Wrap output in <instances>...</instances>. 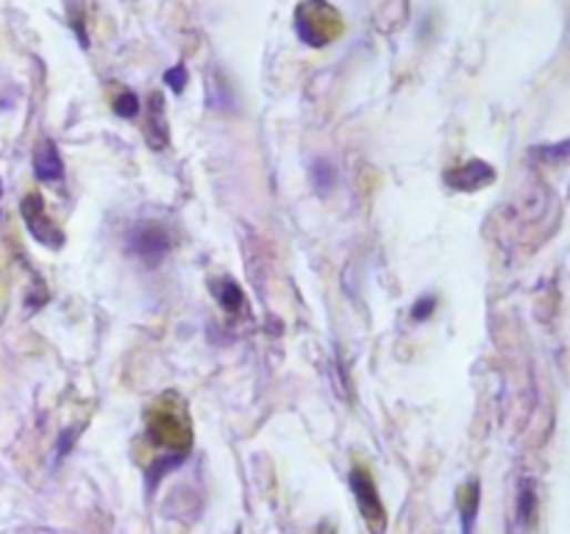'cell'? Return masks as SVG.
<instances>
[{
  "instance_id": "4",
  "label": "cell",
  "mask_w": 570,
  "mask_h": 534,
  "mask_svg": "<svg viewBox=\"0 0 570 534\" xmlns=\"http://www.w3.org/2000/svg\"><path fill=\"white\" fill-rule=\"evenodd\" d=\"M129 248L147 264H159L173 248V236L162 223H140L131 229Z\"/></svg>"
},
{
  "instance_id": "8",
  "label": "cell",
  "mask_w": 570,
  "mask_h": 534,
  "mask_svg": "<svg viewBox=\"0 0 570 534\" xmlns=\"http://www.w3.org/2000/svg\"><path fill=\"white\" fill-rule=\"evenodd\" d=\"M151 103H153V109L151 112H147V125H145V140L151 142L153 148H164L167 145V134H170V129H167V123H164V112H162V95H153L151 98Z\"/></svg>"
},
{
  "instance_id": "15",
  "label": "cell",
  "mask_w": 570,
  "mask_h": 534,
  "mask_svg": "<svg viewBox=\"0 0 570 534\" xmlns=\"http://www.w3.org/2000/svg\"><path fill=\"white\" fill-rule=\"evenodd\" d=\"M0 192H3V184H0Z\"/></svg>"
},
{
  "instance_id": "12",
  "label": "cell",
  "mask_w": 570,
  "mask_h": 534,
  "mask_svg": "<svg viewBox=\"0 0 570 534\" xmlns=\"http://www.w3.org/2000/svg\"><path fill=\"white\" fill-rule=\"evenodd\" d=\"M334 179H337V173H334V164L326 162V159H320V162H315V168H312V181L317 184V190L326 192L332 190Z\"/></svg>"
},
{
  "instance_id": "13",
  "label": "cell",
  "mask_w": 570,
  "mask_h": 534,
  "mask_svg": "<svg viewBox=\"0 0 570 534\" xmlns=\"http://www.w3.org/2000/svg\"><path fill=\"white\" fill-rule=\"evenodd\" d=\"M164 81H167V87L173 92H184V87H186V68H184V64H175V68H170L167 73H164Z\"/></svg>"
},
{
  "instance_id": "14",
  "label": "cell",
  "mask_w": 570,
  "mask_h": 534,
  "mask_svg": "<svg viewBox=\"0 0 570 534\" xmlns=\"http://www.w3.org/2000/svg\"><path fill=\"white\" fill-rule=\"evenodd\" d=\"M435 310H437V299L435 295H426V299H420L418 304L413 306V318L415 321H426V318H429Z\"/></svg>"
},
{
  "instance_id": "2",
  "label": "cell",
  "mask_w": 570,
  "mask_h": 534,
  "mask_svg": "<svg viewBox=\"0 0 570 534\" xmlns=\"http://www.w3.org/2000/svg\"><path fill=\"white\" fill-rule=\"evenodd\" d=\"M295 31L312 48H326L343 31V18L323 0H304L295 12Z\"/></svg>"
},
{
  "instance_id": "5",
  "label": "cell",
  "mask_w": 570,
  "mask_h": 534,
  "mask_svg": "<svg viewBox=\"0 0 570 534\" xmlns=\"http://www.w3.org/2000/svg\"><path fill=\"white\" fill-rule=\"evenodd\" d=\"M20 212H23L26 225H29L31 236H34L37 242H42V245H48V248L64 245L62 229H59V225L48 218V209H45V201H42V195H37V192L26 195Z\"/></svg>"
},
{
  "instance_id": "1",
  "label": "cell",
  "mask_w": 570,
  "mask_h": 534,
  "mask_svg": "<svg viewBox=\"0 0 570 534\" xmlns=\"http://www.w3.org/2000/svg\"><path fill=\"white\" fill-rule=\"evenodd\" d=\"M145 429L147 437L159 445V449L170 451V454L181 456L193 445V417L186 412L184 399L175 393H164L153 401L145 410Z\"/></svg>"
},
{
  "instance_id": "3",
  "label": "cell",
  "mask_w": 570,
  "mask_h": 534,
  "mask_svg": "<svg viewBox=\"0 0 570 534\" xmlns=\"http://www.w3.org/2000/svg\"><path fill=\"white\" fill-rule=\"evenodd\" d=\"M350 490H354L356 504H359V512L362 517H365L367 526H370V532L385 534L387 512H385V504H381V498H378L376 482H373L370 473H365L362 467L350 471Z\"/></svg>"
},
{
  "instance_id": "9",
  "label": "cell",
  "mask_w": 570,
  "mask_h": 534,
  "mask_svg": "<svg viewBox=\"0 0 570 534\" xmlns=\"http://www.w3.org/2000/svg\"><path fill=\"white\" fill-rule=\"evenodd\" d=\"M479 510V484L470 482L465 487V501H462V515H465V534H474V517Z\"/></svg>"
},
{
  "instance_id": "6",
  "label": "cell",
  "mask_w": 570,
  "mask_h": 534,
  "mask_svg": "<svg viewBox=\"0 0 570 534\" xmlns=\"http://www.w3.org/2000/svg\"><path fill=\"white\" fill-rule=\"evenodd\" d=\"M492 179H496V170H492L487 162H479V159H474V162L446 173L448 187H454V190L459 192H476L481 190V187L492 184Z\"/></svg>"
},
{
  "instance_id": "7",
  "label": "cell",
  "mask_w": 570,
  "mask_h": 534,
  "mask_svg": "<svg viewBox=\"0 0 570 534\" xmlns=\"http://www.w3.org/2000/svg\"><path fill=\"white\" fill-rule=\"evenodd\" d=\"M34 173L37 179L45 181V184H57V181H62L64 164H62V157H59V148L53 145L51 140L42 142L40 151L34 153Z\"/></svg>"
},
{
  "instance_id": "11",
  "label": "cell",
  "mask_w": 570,
  "mask_h": 534,
  "mask_svg": "<svg viewBox=\"0 0 570 534\" xmlns=\"http://www.w3.org/2000/svg\"><path fill=\"white\" fill-rule=\"evenodd\" d=\"M112 109L118 112V118H129V120L136 118V112H140V98H136L131 90H123L112 101Z\"/></svg>"
},
{
  "instance_id": "10",
  "label": "cell",
  "mask_w": 570,
  "mask_h": 534,
  "mask_svg": "<svg viewBox=\"0 0 570 534\" xmlns=\"http://www.w3.org/2000/svg\"><path fill=\"white\" fill-rule=\"evenodd\" d=\"M217 299H221L223 310H226L228 315H237V310L243 306V290L234 282H223V290H217Z\"/></svg>"
}]
</instances>
